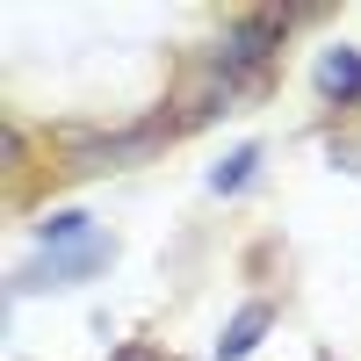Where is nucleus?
<instances>
[{"instance_id": "f257e3e1", "label": "nucleus", "mask_w": 361, "mask_h": 361, "mask_svg": "<svg viewBox=\"0 0 361 361\" xmlns=\"http://www.w3.org/2000/svg\"><path fill=\"white\" fill-rule=\"evenodd\" d=\"M102 260H109V238L94 231V238H80V246H66V253H44L37 267H22L15 289H66V282H80V275H94Z\"/></svg>"}, {"instance_id": "f03ea898", "label": "nucleus", "mask_w": 361, "mask_h": 361, "mask_svg": "<svg viewBox=\"0 0 361 361\" xmlns=\"http://www.w3.org/2000/svg\"><path fill=\"white\" fill-rule=\"evenodd\" d=\"M159 145V130H130V137H102V145H73V173H109L116 159H145Z\"/></svg>"}, {"instance_id": "7ed1b4c3", "label": "nucleus", "mask_w": 361, "mask_h": 361, "mask_svg": "<svg viewBox=\"0 0 361 361\" xmlns=\"http://www.w3.org/2000/svg\"><path fill=\"white\" fill-rule=\"evenodd\" d=\"M318 94L361 102V51H354V44H333V51L318 58Z\"/></svg>"}, {"instance_id": "20e7f679", "label": "nucleus", "mask_w": 361, "mask_h": 361, "mask_svg": "<svg viewBox=\"0 0 361 361\" xmlns=\"http://www.w3.org/2000/svg\"><path fill=\"white\" fill-rule=\"evenodd\" d=\"M267 318H275L267 304H246V311H238V318L224 325V340H217V361H238V354H253V347H260V333H267Z\"/></svg>"}, {"instance_id": "39448f33", "label": "nucleus", "mask_w": 361, "mask_h": 361, "mask_svg": "<svg viewBox=\"0 0 361 361\" xmlns=\"http://www.w3.org/2000/svg\"><path fill=\"white\" fill-rule=\"evenodd\" d=\"M253 166H260V145H238V152H231L217 173H209V188H217V195H238V188L253 180Z\"/></svg>"}]
</instances>
